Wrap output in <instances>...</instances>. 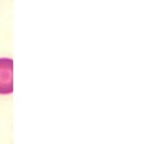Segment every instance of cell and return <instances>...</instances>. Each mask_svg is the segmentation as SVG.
I'll return each mask as SVG.
<instances>
[{
    "mask_svg": "<svg viewBox=\"0 0 153 144\" xmlns=\"http://www.w3.org/2000/svg\"><path fill=\"white\" fill-rule=\"evenodd\" d=\"M13 92V60L0 58V95Z\"/></svg>",
    "mask_w": 153,
    "mask_h": 144,
    "instance_id": "obj_1",
    "label": "cell"
}]
</instances>
